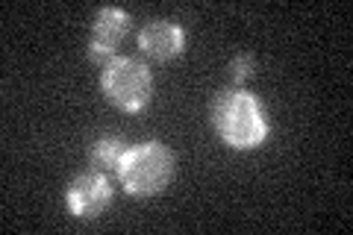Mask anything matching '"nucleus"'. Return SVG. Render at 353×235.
I'll return each mask as SVG.
<instances>
[{
    "label": "nucleus",
    "instance_id": "obj_8",
    "mask_svg": "<svg viewBox=\"0 0 353 235\" xmlns=\"http://www.w3.org/2000/svg\"><path fill=\"white\" fill-rule=\"evenodd\" d=\"M253 56H248V53H239L233 62H230V74H233V83H245L248 76L253 74Z\"/></svg>",
    "mask_w": 353,
    "mask_h": 235
},
{
    "label": "nucleus",
    "instance_id": "obj_1",
    "mask_svg": "<svg viewBox=\"0 0 353 235\" xmlns=\"http://www.w3.org/2000/svg\"><path fill=\"white\" fill-rule=\"evenodd\" d=\"M218 139L233 150H256L268 139V115L256 97L245 88H227L212 97L209 109Z\"/></svg>",
    "mask_w": 353,
    "mask_h": 235
},
{
    "label": "nucleus",
    "instance_id": "obj_4",
    "mask_svg": "<svg viewBox=\"0 0 353 235\" xmlns=\"http://www.w3.org/2000/svg\"><path fill=\"white\" fill-rule=\"evenodd\" d=\"M65 203H68V212L74 218L94 221L112 203V183H109V176L101 171H85L68 183V188H65Z\"/></svg>",
    "mask_w": 353,
    "mask_h": 235
},
{
    "label": "nucleus",
    "instance_id": "obj_7",
    "mask_svg": "<svg viewBox=\"0 0 353 235\" xmlns=\"http://www.w3.org/2000/svg\"><path fill=\"white\" fill-rule=\"evenodd\" d=\"M127 153V144L124 139L118 136H103L92 144V150H88V162H92V171H101V174H118L121 167V159H124Z\"/></svg>",
    "mask_w": 353,
    "mask_h": 235
},
{
    "label": "nucleus",
    "instance_id": "obj_2",
    "mask_svg": "<svg viewBox=\"0 0 353 235\" xmlns=\"http://www.w3.org/2000/svg\"><path fill=\"white\" fill-rule=\"evenodd\" d=\"M118 180L130 197H153L168 188L174 176V153L162 141H141L136 147H127L118 167Z\"/></svg>",
    "mask_w": 353,
    "mask_h": 235
},
{
    "label": "nucleus",
    "instance_id": "obj_3",
    "mask_svg": "<svg viewBox=\"0 0 353 235\" xmlns=\"http://www.w3.org/2000/svg\"><path fill=\"white\" fill-rule=\"evenodd\" d=\"M101 88H103V94L109 97L112 106L136 115V112H141L150 103L153 76H150V68L141 59H132V56H115V59L103 68Z\"/></svg>",
    "mask_w": 353,
    "mask_h": 235
},
{
    "label": "nucleus",
    "instance_id": "obj_5",
    "mask_svg": "<svg viewBox=\"0 0 353 235\" xmlns=\"http://www.w3.org/2000/svg\"><path fill=\"white\" fill-rule=\"evenodd\" d=\"M130 24H132V18L124 9H118V6L101 9L92 21V32H88V48H85L88 59L106 68V65L115 59L118 44L124 41V36L130 32Z\"/></svg>",
    "mask_w": 353,
    "mask_h": 235
},
{
    "label": "nucleus",
    "instance_id": "obj_6",
    "mask_svg": "<svg viewBox=\"0 0 353 235\" xmlns=\"http://www.w3.org/2000/svg\"><path fill=\"white\" fill-rule=\"evenodd\" d=\"M185 48V32L176 21L153 18L139 32V50L153 62H171Z\"/></svg>",
    "mask_w": 353,
    "mask_h": 235
}]
</instances>
